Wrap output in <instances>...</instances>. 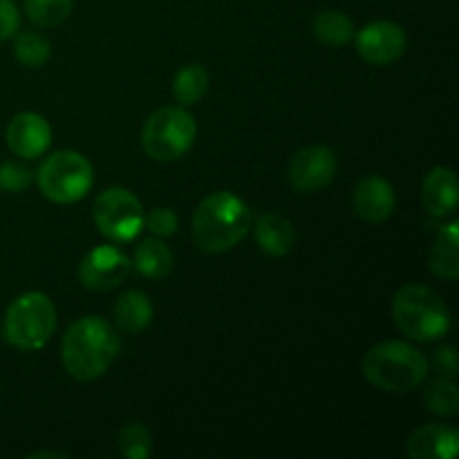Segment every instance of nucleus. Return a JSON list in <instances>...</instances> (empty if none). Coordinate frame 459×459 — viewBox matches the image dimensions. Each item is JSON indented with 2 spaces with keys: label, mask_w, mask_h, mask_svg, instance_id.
Masks as SVG:
<instances>
[{
  "label": "nucleus",
  "mask_w": 459,
  "mask_h": 459,
  "mask_svg": "<svg viewBox=\"0 0 459 459\" xmlns=\"http://www.w3.org/2000/svg\"><path fill=\"white\" fill-rule=\"evenodd\" d=\"M254 238L260 251H264L272 258H282L296 247V229L285 215L281 213H264L255 220Z\"/></svg>",
  "instance_id": "nucleus-16"
},
{
  "label": "nucleus",
  "mask_w": 459,
  "mask_h": 459,
  "mask_svg": "<svg viewBox=\"0 0 459 459\" xmlns=\"http://www.w3.org/2000/svg\"><path fill=\"white\" fill-rule=\"evenodd\" d=\"M457 175L448 166H435L421 184V202L433 218H451L457 211Z\"/></svg>",
  "instance_id": "nucleus-15"
},
{
  "label": "nucleus",
  "mask_w": 459,
  "mask_h": 459,
  "mask_svg": "<svg viewBox=\"0 0 459 459\" xmlns=\"http://www.w3.org/2000/svg\"><path fill=\"white\" fill-rule=\"evenodd\" d=\"M119 350V334L106 318L83 316L63 334L61 361L72 379L94 381L110 370Z\"/></svg>",
  "instance_id": "nucleus-1"
},
{
  "label": "nucleus",
  "mask_w": 459,
  "mask_h": 459,
  "mask_svg": "<svg viewBox=\"0 0 459 459\" xmlns=\"http://www.w3.org/2000/svg\"><path fill=\"white\" fill-rule=\"evenodd\" d=\"M359 56L370 65H390L399 61L406 52V31L394 21L368 22L363 30L354 34Z\"/></svg>",
  "instance_id": "nucleus-10"
},
{
  "label": "nucleus",
  "mask_w": 459,
  "mask_h": 459,
  "mask_svg": "<svg viewBox=\"0 0 459 459\" xmlns=\"http://www.w3.org/2000/svg\"><path fill=\"white\" fill-rule=\"evenodd\" d=\"M56 330V307L43 291H25L4 312V339L22 352L48 345Z\"/></svg>",
  "instance_id": "nucleus-5"
},
{
  "label": "nucleus",
  "mask_w": 459,
  "mask_h": 459,
  "mask_svg": "<svg viewBox=\"0 0 459 459\" xmlns=\"http://www.w3.org/2000/svg\"><path fill=\"white\" fill-rule=\"evenodd\" d=\"M429 269L442 281H457L459 278V222L453 220L433 242L429 251Z\"/></svg>",
  "instance_id": "nucleus-18"
},
{
  "label": "nucleus",
  "mask_w": 459,
  "mask_h": 459,
  "mask_svg": "<svg viewBox=\"0 0 459 459\" xmlns=\"http://www.w3.org/2000/svg\"><path fill=\"white\" fill-rule=\"evenodd\" d=\"M143 206L128 188L112 186L97 195L92 206L94 227L110 242H133L143 229Z\"/></svg>",
  "instance_id": "nucleus-8"
},
{
  "label": "nucleus",
  "mask_w": 459,
  "mask_h": 459,
  "mask_svg": "<svg viewBox=\"0 0 459 459\" xmlns=\"http://www.w3.org/2000/svg\"><path fill=\"white\" fill-rule=\"evenodd\" d=\"M363 377L384 393L406 394L429 377V359L406 341H384L363 357Z\"/></svg>",
  "instance_id": "nucleus-3"
},
{
  "label": "nucleus",
  "mask_w": 459,
  "mask_h": 459,
  "mask_svg": "<svg viewBox=\"0 0 459 459\" xmlns=\"http://www.w3.org/2000/svg\"><path fill=\"white\" fill-rule=\"evenodd\" d=\"M197 137V124L184 108L166 106L152 112L142 130V146L151 160L175 161L186 155Z\"/></svg>",
  "instance_id": "nucleus-7"
},
{
  "label": "nucleus",
  "mask_w": 459,
  "mask_h": 459,
  "mask_svg": "<svg viewBox=\"0 0 459 459\" xmlns=\"http://www.w3.org/2000/svg\"><path fill=\"white\" fill-rule=\"evenodd\" d=\"M459 451V433L455 426L429 424L412 430L406 453L412 459H455Z\"/></svg>",
  "instance_id": "nucleus-14"
},
{
  "label": "nucleus",
  "mask_w": 459,
  "mask_h": 459,
  "mask_svg": "<svg viewBox=\"0 0 459 459\" xmlns=\"http://www.w3.org/2000/svg\"><path fill=\"white\" fill-rule=\"evenodd\" d=\"M433 366L439 372V377H448V379H455L457 377V352L453 345H442L439 350H435L433 354Z\"/></svg>",
  "instance_id": "nucleus-29"
},
{
  "label": "nucleus",
  "mask_w": 459,
  "mask_h": 459,
  "mask_svg": "<svg viewBox=\"0 0 459 459\" xmlns=\"http://www.w3.org/2000/svg\"><path fill=\"white\" fill-rule=\"evenodd\" d=\"M74 0H25V16L36 27H56L72 13Z\"/></svg>",
  "instance_id": "nucleus-24"
},
{
  "label": "nucleus",
  "mask_w": 459,
  "mask_h": 459,
  "mask_svg": "<svg viewBox=\"0 0 459 459\" xmlns=\"http://www.w3.org/2000/svg\"><path fill=\"white\" fill-rule=\"evenodd\" d=\"M178 215L170 209H155L148 215H143V229L152 233L155 238H170L178 233Z\"/></svg>",
  "instance_id": "nucleus-27"
},
{
  "label": "nucleus",
  "mask_w": 459,
  "mask_h": 459,
  "mask_svg": "<svg viewBox=\"0 0 459 459\" xmlns=\"http://www.w3.org/2000/svg\"><path fill=\"white\" fill-rule=\"evenodd\" d=\"M21 30V9L13 0H0V43L12 36L18 34Z\"/></svg>",
  "instance_id": "nucleus-28"
},
{
  "label": "nucleus",
  "mask_w": 459,
  "mask_h": 459,
  "mask_svg": "<svg viewBox=\"0 0 459 459\" xmlns=\"http://www.w3.org/2000/svg\"><path fill=\"white\" fill-rule=\"evenodd\" d=\"M31 170L18 161H3L0 164V191L3 193H22L30 188Z\"/></svg>",
  "instance_id": "nucleus-26"
},
{
  "label": "nucleus",
  "mask_w": 459,
  "mask_h": 459,
  "mask_svg": "<svg viewBox=\"0 0 459 459\" xmlns=\"http://www.w3.org/2000/svg\"><path fill=\"white\" fill-rule=\"evenodd\" d=\"M352 209L363 222L381 224L397 209V195L388 179L381 175H368L357 184L352 195Z\"/></svg>",
  "instance_id": "nucleus-13"
},
{
  "label": "nucleus",
  "mask_w": 459,
  "mask_h": 459,
  "mask_svg": "<svg viewBox=\"0 0 459 459\" xmlns=\"http://www.w3.org/2000/svg\"><path fill=\"white\" fill-rule=\"evenodd\" d=\"M393 318L399 332L417 343H433L451 330V312L442 296L430 287L411 282L397 290L393 299Z\"/></svg>",
  "instance_id": "nucleus-4"
},
{
  "label": "nucleus",
  "mask_w": 459,
  "mask_h": 459,
  "mask_svg": "<svg viewBox=\"0 0 459 459\" xmlns=\"http://www.w3.org/2000/svg\"><path fill=\"white\" fill-rule=\"evenodd\" d=\"M39 457H56V459H67L65 453H54V451H39V453H30L27 459H39Z\"/></svg>",
  "instance_id": "nucleus-30"
},
{
  "label": "nucleus",
  "mask_w": 459,
  "mask_h": 459,
  "mask_svg": "<svg viewBox=\"0 0 459 459\" xmlns=\"http://www.w3.org/2000/svg\"><path fill=\"white\" fill-rule=\"evenodd\" d=\"M112 316H115L117 327L121 332H126V334H142L151 325L155 309H152V303L146 291L128 290L117 299L115 307H112Z\"/></svg>",
  "instance_id": "nucleus-17"
},
{
  "label": "nucleus",
  "mask_w": 459,
  "mask_h": 459,
  "mask_svg": "<svg viewBox=\"0 0 459 459\" xmlns=\"http://www.w3.org/2000/svg\"><path fill=\"white\" fill-rule=\"evenodd\" d=\"M4 142L13 155L36 160L52 146V126L39 112H18L4 130Z\"/></svg>",
  "instance_id": "nucleus-12"
},
{
  "label": "nucleus",
  "mask_w": 459,
  "mask_h": 459,
  "mask_svg": "<svg viewBox=\"0 0 459 459\" xmlns=\"http://www.w3.org/2000/svg\"><path fill=\"white\" fill-rule=\"evenodd\" d=\"M13 56L25 67H43L52 58V43L39 31H21L13 40Z\"/></svg>",
  "instance_id": "nucleus-23"
},
{
  "label": "nucleus",
  "mask_w": 459,
  "mask_h": 459,
  "mask_svg": "<svg viewBox=\"0 0 459 459\" xmlns=\"http://www.w3.org/2000/svg\"><path fill=\"white\" fill-rule=\"evenodd\" d=\"M36 184L54 204H76L92 188V164L76 151L52 152L36 170Z\"/></svg>",
  "instance_id": "nucleus-6"
},
{
  "label": "nucleus",
  "mask_w": 459,
  "mask_h": 459,
  "mask_svg": "<svg viewBox=\"0 0 459 459\" xmlns=\"http://www.w3.org/2000/svg\"><path fill=\"white\" fill-rule=\"evenodd\" d=\"M251 229V209L236 193L206 195L193 213L191 233L204 254H224L245 240Z\"/></svg>",
  "instance_id": "nucleus-2"
},
{
  "label": "nucleus",
  "mask_w": 459,
  "mask_h": 459,
  "mask_svg": "<svg viewBox=\"0 0 459 459\" xmlns=\"http://www.w3.org/2000/svg\"><path fill=\"white\" fill-rule=\"evenodd\" d=\"M426 411L437 417H455L459 412V393L455 379L439 377L430 381L424 390Z\"/></svg>",
  "instance_id": "nucleus-22"
},
{
  "label": "nucleus",
  "mask_w": 459,
  "mask_h": 459,
  "mask_svg": "<svg viewBox=\"0 0 459 459\" xmlns=\"http://www.w3.org/2000/svg\"><path fill=\"white\" fill-rule=\"evenodd\" d=\"M134 269L148 281H161L173 272L175 255L161 238H146L134 249Z\"/></svg>",
  "instance_id": "nucleus-19"
},
{
  "label": "nucleus",
  "mask_w": 459,
  "mask_h": 459,
  "mask_svg": "<svg viewBox=\"0 0 459 459\" xmlns=\"http://www.w3.org/2000/svg\"><path fill=\"white\" fill-rule=\"evenodd\" d=\"M117 448L128 459H148L152 453V435L142 421H130L119 430Z\"/></svg>",
  "instance_id": "nucleus-25"
},
{
  "label": "nucleus",
  "mask_w": 459,
  "mask_h": 459,
  "mask_svg": "<svg viewBox=\"0 0 459 459\" xmlns=\"http://www.w3.org/2000/svg\"><path fill=\"white\" fill-rule=\"evenodd\" d=\"M209 72L202 65H197V63H188L182 70H178V74H175L173 79L175 101L182 108L195 106V103H200L202 99H204V94L209 92Z\"/></svg>",
  "instance_id": "nucleus-21"
},
{
  "label": "nucleus",
  "mask_w": 459,
  "mask_h": 459,
  "mask_svg": "<svg viewBox=\"0 0 459 459\" xmlns=\"http://www.w3.org/2000/svg\"><path fill=\"white\" fill-rule=\"evenodd\" d=\"M312 31L323 45L330 48H345L357 34L354 21L341 9H323L312 21Z\"/></svg>",
  "instance_id": "nucleus-20"
},
{
  "label": "nucleus",
  "mask_w": 459,
  "mask_h": 459,
  "mask_svg": "<svg viewBox=\"0 0 459 459\" xmlns=\"http://www.w3.org/2000/svg\"><path fill=\"white\" fill-rule=\"evenodd\" d=\"M130 269L133 263L119 247L99 245L79 263V281L92 291H110L128 278Z\"/></svg>",
  "instance_id": "nucleus-9"
},
{
  "label": "nucleus",
  "mask_w": 459,
  "mask_h": 459,
  "mask_svg": "<svg viewBox=\"0 0 459 459\" xmlns=\"http://www.w3.org/2000/svg\"><path fill=\"white\" fill-rule=\"evenodd\" d=\"M339 161L332 148L307 146L290 164V184L296 193H318L336 178Z\"/></svg>",
  "instance_id": "nucleus-11"
}]
</instances>
